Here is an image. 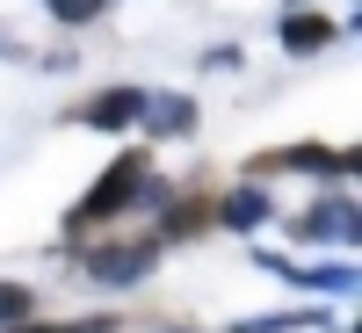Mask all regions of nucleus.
Instances as JSON below:
<instances>
[{
    "instance_id": "1",
    "label": "nucleus",
    "mask_w": 362,
    "mask_h": 333,
    "mask_svg": "<svg viewBox=\"0 0 362 333\" xmlns=\"http://www.w3.org/2000/svg\"><path fill=\"white\" fill-rule=\"evenodd\" d=\"M145 153H116L102 174H95V189H87L73 210H66V232H95L109 218H124V210H138V189H145Z\"/></svg>"
},
{
    "instance_id": "2",
    "label": "nucleus",
    "mask_w": 362,
    "mask_h": 333,
    "mask_svg": "<svg viewBox=\"0 0 362 333\" xmlns=\"http://www.w3.org/2000/svg\"><path fill=\"white\" fill-rule=\"evenodd\" d=\"M153 268H160L153 239H102V247H80V276L95 290H138Z\"/></svg>"
},
{
    "instance_id": "3",
    "label": "nucleus",
    "mask_w": 362,
    "mask_h": 333,
    "mask_svg": "<svg viewBox=\"0 0 362 333\" xmlns=\"http://www.w3.org/2000/svg\"><path fill=\"white\" fill-rule=\"evenodd\" d=\"M290 232L305 239V247H355V239H362V210H355L348 189H326V196H312L305 210H297Z\"/></svg>"
},
{
    "instance_id": "4",
    "label": "nucleus",
    "mask_w": 362,
    "mask_h": 333,
    "mask_svg": "<svg viewBox=\"0 0 362 333\" xmlns=\"http://www.w3.org/2000/svg\"><path fill=\"white\" fill-rule=\"evenodd\" d=\"M283 167H297V174H326L334 189H348L355 181V145H276V153H261V160H247V174H283Z\"/></svg>"
},
{
    "instance_id": "5",
    "label": "nucleus",
    "mask_w": 362,
    "mask_h": 333,
    "mask_svg": "<svg viewBox=\"0 0 362 333\" xmlns=\"http://www.w3.org/2000/svg\"><path fill=\"white\" fill-rule=\"evenodd\" d=\"M254 261L305 297H355V261H283V254H261V247H254Z\"/></svg>"
},
{
    "instance_id": "6",
    "label": "nucleus",
    "mask_w": 362,
    "mask_h": 333,
    "mask_svg": "<svg viewBox=\"0 0 362 333\" xmlns=\"http://www.w3.org/2000/svg\"><path fill=\"white\" fill-rule=\"evenodd\" d=\"M73 116H80L87 131H109V138H116V131H138V116H145V87H138V80H116V87H102V95H87Z\"/></svg>"
},
{
    "instance_id": "7",
    "label": "nucleus",
    "mask_w": 362,
    "mask_h": 333,
    "mask_svg": "<svg viewBox=\"0 0 362 333\" xmlns=\"http://www.w3.org/2000/svg\"><path fill=\"white\" fill-rule=\"evenodd\" d=\"M210 225H225V232H261V225H276V196L261 189V181H247V189H225L218 203H210Z\"/></svg>"
},
{
    "instance_id": "8",
    "label": "nucleus",
    "mask_w": 362,
    "mask_h": 333,
    "mask_svg": "<svg viewBox=\"0 0 362 333\" xmlns=\"http://www.w3.org/2000/svg\"><path fill=\"white\" fill-rule=\"evenodd\" d=\"M334 37H341V22L319 15V8H283V22H276V44H283L290 58H319Z\"/></svg>"
},
{
    "instance_id": "9",
    "label": "nucleus",
    "mask_w": 362,
    "mask_h": 333,
    "mask_svg": "<svg viewBox=\"0 0 362 333\" xmlns=\"http://www.w3.org/2000/svg\"><path fill=\"white\" fill-rule=\"evenodd\" d=\"M145 138H196V124H203V109H196V95H153L145 87Z\"/></svg>"
},
{
    "instance_id": "10",
    "label": "nucleus",
    "mask_w": 362,
    "mask_h": 333,
    "mask_svg": "<svg viewBox=\"0 0 362 333\" xmlns=\"http://www.w3.org/2000/svg\"><path fill=\"white\" fill-rule=\"evenodd\" d=\"M160 232H153V247H174V239H196V232H210V203H196V196H167L160 210Z\"/></svg>"
},
{
    "instance_id": "11",
    "label": "nucleus",
    "mask_w": 362,
    "mask_h": 333,
    "mask_svg": "<svg viewBox=\"0 0 362 333\" xmlns=\"http://www.w3.org/2000/svg\"><path fill=\"white\" fill-rule=\"evenodd\" d=\"M319 326H334V312L297 305V312H254V319H232L225 333H319Z\"/></svg>"
},
{
    "instance_id": "12",
    "label": "nucleus",
    "mask_w": 362,
    "mask_h": 333,
    "mask_svg": "<svg viewBox=\"0 0 362 333\" xmlns=\"http://www.w3.org/2000/svg\"><path fill=\"white\" fill-rule=\"evenodd\" d=\"M22 319H37V290H29L22 276H0V333L22 326Z\"/></svg>"
},
{
    "instance_id": "13",
    "label": "nucleus",
    "mask_w": 362,
    "mask_h": 333,
    "mask_svg": "<svg viewBox=\"0 0 362 333\" xmlns=\"http://www.w3.org/2000/svg\"><path fill=\"white\" fill-rule=\"evenodd\" d=\"M44 15H51L58 29H87V22L109 15V0H44Z\"/></svg>"
},
{
    "instance_id": "14",
    "label": "nucleus",
    "mask_w": 362,
    "mask_h": 333,
    "mask_svg": "<svg viewBox=\"0 0 362 333\" xmlns=\"http://www.w3.org/2000/svg\"><path fill=\"white\" fill-rule=\"evenodd\" d=\"M8 333H116V319L109 312H95V319H22Z\"/></svg>"
},
{
    "instance_id": "15",
    "label": "nucleus",
    "mask_w": 362,
    "mask_h": 333,
    "mask_svg": "<svg viewBox=\"0 0 362 333\" xmlns=\"http://www.w3.org/2000/svg\"><path fill=\"white\" fill-rule=\"evenodd\" d=\"M232 66H239V51H232V44H218V51H203V73H232Z\"/></svg>"
},
{
    "instance_id": "16",
    "label": "nucleus",
    "mask_w": 362,
    "mask_h": 333,
    "mask_svg": "<svg viewBox=\"0 0 362 333\" xmlns=\"http://www.w3.org/2000/svg\"><path fill=\"white\" fill-rule=\"evenodd\" d=\"M8 51H15V44H8V37H0V58H8Z\"/></svg>"
},
{
    "instance_id": "17",
    "label": "nucleus",
    "mask_w": 362,
    "mask_h": 333,
    "mask_svg": "<svg viewBox=\"0 0 362 333\" xmlns=\"http://www.w3.org/2000/svg\"><path fill=\"white\" fill-rule=\"evenodd\" d=\"M290 8H305V0H290Z\"/></svg>"
}]
</instances>
